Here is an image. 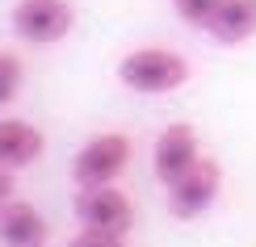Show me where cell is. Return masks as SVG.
<instances>
[{
	"label": "cell",
	"instance_id": "6da1fadb",
	"mask_svg": "<svg viewBox=\"0 0 256 247\" xmlns=\"http://www.w3.org/2000/svg\"><path fill=\"white\" fill-rule=\"evenodd\" d=\"M189 80V59L172 46H138L118 59V84L138 96H164L185 88Z\"/></svg>",
	"mask_w": 256,
	"mask_h": 247
},
{
	"label": "cell",
	"instance_id": "7a4b0ae2",
	"mask_svg": "<svg viewBox=\"0 0 256 247\" xmlns=\"http://www.w3.org/2000/svg\"><path fill=\"white\" fill-rule=\"evenodd\" d=\"M126 164H130V138L122 130H105V134H92L76 151V159H72V180H76V189L118 185Z\"/></svg>",
	"mask_w": 256,
	"mask_h": 247
},
{
	"label": "cell",
	"instance_id": "3957f363",
	"mask_svg": "<svg viewBox=\"0 0 256 247\" xmlns=\"http://www.w3.org/2000/svg\"><path fill=\"white\" fill-rule=\"evenodd\" d=\"M13 25L17 42H30V46H55L72 34L76 25V8L72 0H17L13 4Z\"/></svg>",
	"mask_w": 256,
	"mask_h": 247
},
{
	"label": "cell",
	"instance_id": "277c9868",
	"mask_svg": "<svg viewBox=\"0 0 256 247\" xmlns=\"http://www.w3.org/2000/svg\"><path fill=\"white\" fill-rule=\"evenodd\" d=\"M218 193H222V168L214 159L202 155L180 180L168 185V210H172V218H180V222H194L218 201Z\"/></svg>",
	"mask_w": 256,
	"mask_h": 247
},
{
	"label": "cell",
	"instance_id": "5b68a950",
	"mask_svg": "<svg viewBox=\"0 0 256 247\" xmlns=\"http://www.w3.org/2000/svg\"><path fill=\"white\" fill-rule=\"evenodd\" d=\"M80 227L88 231H110V235H126L134 227V201L126 197L118 185H101V189H80L76 206H72Z\"/></svg>",
	"mask_w": 256,
	"mask_h": 247
},
{
	"label": "cell",
	"instance_id": "8992f818",
	"mask_svg": "<svg viewBox=\"0 0 256 247\" xmlns=\"http://www.w3.org/2000/svg\"><path fill=\"white\" fill-rule=\"evenodd\" d=\"M202 159V138L189 122H172L164 126V130L156 134V147H152V168L160 176V185H172V180H180L189 168H194Z\"/></svg>",
	"mask_w": 256,
	"mask_h": 247
},
{
	"label": "cell",
	"instance_id": "52a82bcc",
	"mask_svg": "<svg viewBox=\"0 0 256 247\" xmlns=\"http://www.w3.org/2000/svg\"><path fill=\"white\" fill-rule=\"evenodd\" d=\"M50 243V222L42 218L34 201H4L0 206V247H46Z\"/></svg>",
	"mask_w": 256,
	"mask_h": 247
},
{
	"label": "cell",
	"instance_id": "ba28073f",
	"mask_svg": "<svg viewBox=\"0 0 256 247\" xmlns=\"http://www.w3.org/2000/svg\"><path fill=\"white\" fill-rule=\"evenodd\" d=\"M42 151H46V138L38 126H30L26 117H0V168H30L34 159H42Z\"/></svg>",
	"mask_w": 256,
	"mask_h": 247
},
{
	"label": "cell",
	"instance_id": "9c48e42d",
	"mask_svg": "<svg viewBox=\"0 0 256 247\" xmlns=\"http://www.w3.org/2000/svg\"><path fill=\"white\" fill-rule=\"evenodd\" d=\"M206 34L222 46H240V42L256 38V0H222L218 17L210 21Z\"/></svg>",
	"mask_w": 256,
	"mask_h": 247
},
{
	"label": "cell",
	"instance_id": "30bf717a",
	"mask_svg": "<svg viewBox=\"0 0 256 247\" xmlns=\"http://www.w3.org/2000/svg\"><path fill=\"white\" fill-rule=\"evenodd\" d=\"M172 8H176V17L185 21V25H194V29H210V21L218 17L222 0H172Z\"/></svg>",
	"mask_w": 256,
	"mask_h": 247
},
{
	"label": "cell",
	"instance_id": "8fae6325",
	"mask_svg": "<svg viewBox=\"0 0 256 247\" xmlns=\"http://www.w3.org/2000/svg\"><path fill=\"white\" fill-rule=\"evenodd\" d=\"M21 80H26V67L13 50H0V109L21 92Z\"/></svg>",
	"mask_w": 256,
	"mask_h": 247
},
{
	"label": "cell",
	"instance_id": "7c38bea8",
	"mask_svg": "<svg viewBox=\"0 0 256 247\" xmlns=\"http://www.w3.org/2000/svg\"><path fill=\"white\" fill-rule=\"evenodd\" d=\"M68 247H126V235H110V231H88V227H80V235H72Z\"/></svg>",
	"mask_w": 256,
	"mask_h": 247
},
{
	"label": "cell",
	"instance_id": "4fadbf2b",
	"mask_svg": "<svg viewBox=\"0 0 256 247\" xmlns=\"http://www.w3.org/2000/svg\"><path fill=\"white\" fill-rule=\"evenodd\" d=\"M13 193H17L13 172H8V168H0V206H4V201H13Z\"/></svg>",
	"mask_w": 256,
	"mask_h": 247
}]
</instances>
